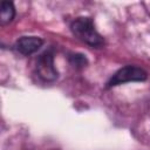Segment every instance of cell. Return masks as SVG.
<instances>
[{
  "label": "cell",
  "instance_id": "cell-6",
  "mask_svg": "<svg viewBox=\"0 0 150 150\" xmlns=\"http://www.w3.org/2000/svg\"><path fill=\"white\" fill-rule=\"evenodd\" d=\"M70 62L76 67H84L87 64V59L81 54H74L70 56Z\"/></svg>",
  "mask_w": 150,
  "mask_h": 150
},
{
  "label": "cell",
  "instance_id": "cell-1",
  "mask_svg": "<svg viewBox=\"0 0 150 150\" xmlns=\"http://www.w3.org/2000/svg\"><path fill=\"white\" fill-rule=\"evenodd\" d=\"M70 29L75 38L91 47H101L104 45V39L96 30L91 18L81 16L75 19L70 25Z\"/></svg>",
  "mask_w": 150,
  "mask_h": 150
},
{
  "label": "cell",
  "instance_id": "cell-5",
  "mask_svg": "<svg viewBox=\"0 0 150 150\" xmlns=\"http://www.w3.org/2000/svg\"><path fill=\"white\" fill-rule=\"evenodd\" d=\"M15 16V8L13 2L11 1H4L1 4V11H0V23L1 26H5L9 23Z\"/></svg>",
  "mask_w": 150,
  "mask_h": 150
},
{
  "label": "cell",
  "instance_id": "cell-3",
  "mask_svg": "<svg viewBox=\"0 0 150 150\" xmlns=\"http://www.w3.org/2000/svg\"><path fill=\"white\" fill-rule=\"evenodd\" d=\"M36 73L45 82H53L57 79L59 73L54 64V54L52 50H46L38 57Z\"/></svg>",
  "mask_w": 150,
  "mask_h": 150
},
{
  "label": "cell",
  "instance_id": "cell-2",
  "mask_svg": "<svg viewBox=\"0 0 150 150\" xmlns=\"http://www.w3.org/2000/svg\"><path fill=\"white\" fill-rule=\"evenodd\" d=\"M148 79V73L137 66H125L118 69L107 82V88L116 87L120 84H124L128 82H142Z\"/></svg>",
  "mask_w": 150,
  "mask_h": 150
},
{
  "label": "cell",
  "instance_id": "cell-4",
  "mask_svg": "<svg viewBox=\"0 0 150 150\" xmlns=\"http://www.w3.org/2000/svg\"><path fill=\"white\" fill-rule=\"evenodd\" d=\"M43 45V40L39 36H21L16 40L14 47L22 55H32Z\"/></svg>",
  "mask_w": 150,
  "mask_h": 150
}]
</instances>
